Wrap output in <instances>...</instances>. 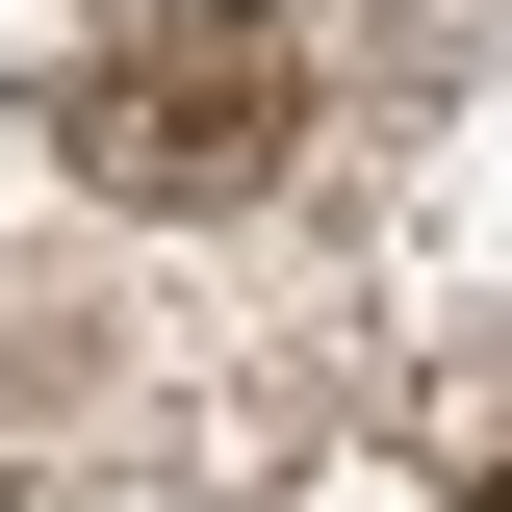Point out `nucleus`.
<instances>
[{"label":"nucleus","mask_w":512,"mask_h":512,"mask_svg":"<svg viewBox=\"0 0 512 512\" xmlns=\"http://www.w3.org/2000/svg\"><path fill=\"white\" fill-rule=\"evenodd\" d=\"M282 128H308V52H282L256 0H103L52 52V154L103 205H256Z\"/></svg>","instance_id":"nucleus-1"},{"label":"nucleus","mask_w":512,"mask_h":512,"mask_svg":"<svg viewBox=\"0 0 512 512\" xmlns=\"http://www.w3.org/2000/svg\"><path fill=\"white\" fill-rule=\"evenodd\" d=\"M436 461H461V487L512 512V359H487V384H461V410H436Z\"/></svg>","instance_id":"nucleus-2"}]
</instances>
